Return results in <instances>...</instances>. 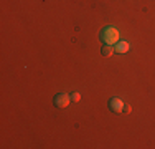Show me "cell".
<instances>
[{"instance_id": "cell-1", "label": "cell", "mask_w": 155, "mask_h": 149, "mask_svg": "<svg viewBox=\"0 0 155 149\" xmlns=\"http://www.w3.org/2000/svg\"><path fill=\"white\" fill-rule=\"evenodd\" d=\"M99 36H101V42L104 45H116L119 42V32H117L114 27H104L101 30V33H99Z\"/></svg>"}, {"instance_id": "cell-2", "label": "cell", "mask_w": 155, "mask_h": 149, "mask_svg": "<svg viewBox=\"0 0 155 149\" xmlns=\"http://www.w3.org/2000/svg\"><path fill=\"white\" fill-rule=\"evenodd\" d=\"M69 101H71V96L66 95V93H58L56 96H54V106L56 108H66L69 104Z\"/></svg>"}, {"instance_id": "cell-3", "label": "cell", "mask_w": 155, "mask_h": 149, "mask_svg": "<svg viewBox=\"0 0 155 149\" xmlns=\"http://www.w3.org/2000/svg\"><path fill=\"white\" fill-rule=\"evenodd\" d=\"M109 108H110V111H114V113H120V111L124 109V103L120 101L119 98H110L109 99Z\"/></svg>"}, {"instance_id": "cell-4", "label": "cell", "mask_w": 155, "mask_h": 149, "mask_svg": "<svg viewBox=\"0 0 155 149\" xmlns=\"http://www.w3.org/2000/svg\"><path fill=\"white\" fill-rule=\"evenodd\" d=\"M114 47H116V48H114L116 53H127V50H129V43L124 42V40H119Z\"/></svg>"}, {"instance_id": "cell-5", "label": "cell", "mask_w": 155, "mask_h": 149, "mask_svg": "<svg viewBox=\"0 0 155 149\" xmlns=\"http://www.w3.org/2000/svg\"><path fill=\"white\" fill-rule=\"evenodd\" d=\"M114 47L112 45H102V48H101V53H102V57H110V55L114 53Z\"/></svg>"}, {"instance_id": "cell-6", "label": "cell", "mask_w": 155, "mask_h": 149, "mask_svg": "<svg viewBox=\"0 0 155 149\" xmlns=\"http://www.w3.org/2000/svg\"><path fill=\"white\" fill-rule=\"evenodd\" d=\"M71 99H73V101H79V99H81V95H79V93H73V95H71Z\"/></svg>"}, {"instance_id": "cell-7", "label": "cell", "mask_w": 155, "mask_h": 149, "mask_svg": "<svg viewBox=\"0 0 155 149\" xmlns=\"http://www.w3.org/2000/svg\"><path fill=\"white\" fill-rule=\"evenodd\" d=\"M122 111H124V113H130V111H132V108L129 106V104H124V109H122Z\"/></svg>"}]
</instances>
